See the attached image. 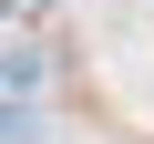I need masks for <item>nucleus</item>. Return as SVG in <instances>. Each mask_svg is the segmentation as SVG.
<instances>
[]
</instances>
